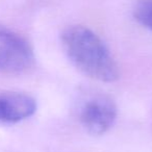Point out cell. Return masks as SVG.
Segmentation results:
<instances>
[{"label": "cell", "mask_w": 152, "mask_h": 152, "mask_svg": "<svg viewBox=\"0 0 152 152\" xmlns=\"http://www.w3.org/2000/svg\"><path fill=\"white\" fill-rule=\"evenodd\" d=\"M132 13L142 26L152 31V0H137Z\"/></svg>", "instance_id": "5"}, {"label": "cell", "mask_w": 152, "mask_h": 152, "mask_svg": "<svg viewBox=\"0 0 152 152\" xmlns=\"http://www.w3.org/2000/svg\"><path fill=\"white\" fill-rule=\"evenodd\" d=\"M66 55L81 73L90 78L114 83L120 77L116 59L96 32L83 25L67 27L61 34Z\"/></svg>", "instance_id": "1"}, {"label": "cell", "mask_w": 152, "mask_h": 152, "mask_svg": "<svg viewBox=\"0 0 152 152\" xmlns=\"http://www.w3.org/2000/svg\"><path fill=\"white\" fill-rule=\"evenodd\" d=\"M37 110L34 98L23 93L0 94V124H15L31 117Z\"/></svg>", "instance_id": "4"}, {"label": "cell", "mask_w": 152, "mask_h": 152, "mask_svg": "<svg viewBox=\"0 0 152 152\" xmlns=\"http://www.w3.org/2000/svg\"><path fill=\"white\" fill-rule=\"evenodd\" d=\"M34 49L21 34L0 25V73L22 74L34 65Z\"/></svg>", "instance_id": "2"}, {"label": "cell", "mask_w": 152, "mask_h": 152, "mask_svg": "<svg viewBox=\"0 0 152 152\" xmlns=\"http://www.w3.org/2000/svg\"><path fill=\"white\" fill-rule=\"evenodd\" d=\"M117 115V105L110 96L95 94L80 104L78 120L86 131L93 135H101L113 127Z\"/></svg>", "instance_id": "3"}]
</instances>
